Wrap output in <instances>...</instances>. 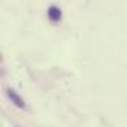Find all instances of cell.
<instances>
[{"instance_id":"obj_1","label":"cell","mask_w":127,"mask_h":127,"mask_svg":"<svg viewBox=\"0 0 127 127\" xmlns=\"http://www.w3.org/2000/svg\"><path fill=\"white\" fill-rule=\"evenodd\" d=\"M7 96H9V99H10V100L18 106V108H22V109L25 108V103H24L22 97L18 95L16 92H13V90H10V89H9V90H7Z\"/></svg>"},{"instance_id":"obj_2","label":"cell","mask_w":127,"mask_h":127,"mask_svg":"<svg viewBox=\"0 0 127 127\" xmlns=\"http://www.w3.org/2000/svg\"><path fill=\"white\" fill-rule=\"evenodd\" d=\"M47 15H49V18H50L52 21H59L61 16H62V12H61V9H58L56 6H50L49 10H47Z\"/></svg>"}]
</instances>
